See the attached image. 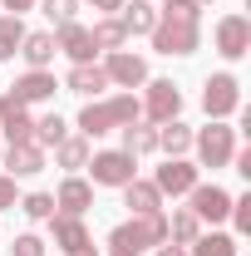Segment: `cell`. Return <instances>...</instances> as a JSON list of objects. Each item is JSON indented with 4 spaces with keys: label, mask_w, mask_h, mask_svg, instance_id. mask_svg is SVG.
Here are the masks:
<instances>
[{
    "label": "cell",
    "mask_w": 251,
    "mask_h": 256,
    "mask_svg": "<svg viewBox=\"0 0 251 256\" xmlns=\"http://www.w3.org/2000/svg\"><path fill=\"white\" fill-rule=\"evenodd\" d=\"M143 118V104L133 94H118V98H98V104H84L79 108V133L84 138H104L114 128H128Z\"/></svg>",
    "instance_id": "obj_1"
},
{
    "label": "cell",
    "mask_w": 251,
    "mask_h": 256,
    "mask_svg": "<svg viewBox=\"0 0 251 256\" xmlns=\"http://www.w3.org/2000/svg\"><path fill=\"white\" fill-rule=\"evenodd\" d=\"M162 242H168V217H162V212L133 217V222L108 232V246L124 252V256H138V252H148V246H162Z\"/></svg>",
    "instance_id": "obj_2"
},
{
    "label": "cell",
    "mask_w": 251,
    "mask_h": 256,
    "mask_svg": "<svg viewBox=\"0 0 251 256\" xmlns=\"http://www.w3.org/2000/svg\"><path fill=\"white\" fill-rule=\"evenodd\" d=\"M192 148H197L202 168H226L236 153V128H226V118H212L202 133H192Z\"/></svg>",
    "instance_id": "obj_3"
},
{
    "label": "cell",
    "mask_w": 251,
    "mask_h": 256,
    "mask_svg": "<svg viewBox=\"0 0 251 256\" xmlns=\"http://www.w3.org/2000/svg\"><path fill=\"white\" fill-rule=\"evenodd\" d=\"M84 168L94 172V188H124V182H133V178H138V158H133V153H124V148L89 153V162H84Z\"/></svg>",
    "instance_id": "obj_4"
},
{
    "label": "cell",
    "mask_w": 251,
    "mask_h": 256,
    "mask_svg": "<svg viewBox=\"0 0 251 256\" xmlns=\"http://www.w3.org/2000/svg\"><path fill=\"white\" fill-rule=\"evenodd\" d=\"M202 44V25L197 20H168V15H158L153 25V50L158 54H192Z\"/></svg>",
    "instance_id": "obj_5"
},
{
    "label": "cell",
    "mask_w": 251,
    "mask_h": 256,
    "mask_svg": "<svg viewBox=\"0 0 251 256\" xmlns=\"http://www.w3.org/2000/svg\"><path fill=\"white\" fill-rule=\"evenodd\" d=\"M202 108H207V118H232V114L242 108V84H236V74H212L207 89H202Z\"/></svg>",
    "instance_id": "obj_6"
},
{
    "label": "cell",
    "mask_w": 251,
    "mask_h": 256,
    "mask_svg": "<svg viewBox=\"0 0 251 256\" xmlns=\"http://www.w3.org/2000/svg\"><path fill=\"white\" fill-rule=\"evenodd\" d=\"M143 89H148V94H143V114H148V124H168V118L182 114V89H178L172 79H148Z\"/></svg>",
    "instance_id": "obj_7"
},
{
    "label": "cell",
    "mask_w": 251,
    "mask_h": 256,
    "mask_svg": "<svg viewBox=\"0 0 251 256\" xmlns=\"http://www.w3.org/2000/svg\"><path fill=\"white\" fill-rule=\"evenodd\" d=\"M188 197H192V217L197 222H226L232 217V192L217 188V182H197Z\"/></svg>",
    "instance_id": "obj_8"
},
{
    "label": "cell",
    "mask_w": 251,
    "mask_h": 256,
    "mask_svg": "<svg viewBox=\"0 0 251 256\" xmlns=\"http://www.w3.org/2000/svg\"><path fill=\"white\" fill-rule=\"evenodd\" d=\"M104 74H108V84L138 89V84H148V60H143V54H128V50H108Z\"/></svg>",
    "instance_id": "obj_9"
},
{
    "label": "cell",
    "mask_w": 251,
    "mask_h": 256,
    "mask_svg": "<svg viewBox=\"0 0 251 256\" xmlns=\"http://www.w3.org/2000/svg\"><path fill=\"white\" fill-rule=\"evenodd\" d=\"M251 50V20L246 15H222L217 20V54L222 60H242Z\"/></svg>",
    "instance_id": "obj_10"
},
{
    "label": "cell",
    "mask_w": 251,
    "mask_h": 256,
    "mask_svg": "<svg viewBox=\"0 0 251 256\" xmlns=\"http://www.w3.org/2000/svg\"><path fill=\"white\" fill-rule=\"evenodd\" d=\"M54 89H60V84H54V74H50V69H25V74L10 84V98L30 108V104H50Z\"/></svg>",
    "instance_id": "obj_11"
},
{
    "label": "cell",
    "mask_w": 251,
    "mask_h": 256,
    "mask_svg": "<svg viewBox=\"0 0 251 256\" xmlns=\"http://www.w3.org/2000/svg\"><path fill=\"white\" fill-rule=\"evenodd\" d=\"M153 188L162 192V197H182V192H192V188H197V168H192L188 158H168L162 168H158Z\"/></svg>",
    "instance_id": "obj_12"
},
{
    "label": "cell",
    "mask_w": 251,
    "mask_h": 256,
    "mask_svg": "<svg viewBox=\"0 0 251 256\" xmlns=\"http://www.w3.org/2000/svg\"><path fill=\"white\" fill-rule=\"evenodd\" d=\"M0 133H5V143H34V118L25 104H15V98L5 94L0 98Z\"/></svg>",
    "instance_id": "obj_13"
},
{
    "label": "cell",
    "mask_w": 251,
    "mask_h": 256,
    "mask_svg": "<svg viewBox=\"0 0 251 256\" xmlns=\"http://www.w3.org/2000/svg\"><path fill=\"white\" fill-rule=\"evenodd\" d=\"M94 207V182H84V178H64L60 192H54V212H69V217H84Z\"/></svg>",
    "instance_id": "obj_14"
},
{
    "label": "cell",
    "mask_w": 251,
    "mask_h": 256,
    "mask_svg": "<svg viewBox=\"0 0 251 256\" xmlns=\"http://www.w3.org/2000/svg\"><path fill=\"white\" fill-rule=\"evenodd\" d=\"M54 50H60V54H69L74 64H94V40H89V25H79V20L60 25V34H54Z\"/></svg>",
    "instance_id": "obj_15"
},
{
    "label": "cell",
    "mask_w": 251,
    "mask_h": 256,
    "mask_svg": "<svg viewBox=\"0 0 251 256\" xmlns=\"http://www.w3.org/2000/svg\"><path fill=\"white\" fill-rule=\"evenodd\" d=\"M64 89L79 98H98L108 89V74H104V64H74L69 69V79H64Z\"/></svg>",
    "instance_id": "obj_16"
},
{
    "label": "cell",
    "mask_w": 251,
    "mask_h": 256,
    "mask_svg": "<svg viewBox=\"0 0 251 256\" xmlns=\"http://www.w3.org/2000/svg\"><path fill=\"white\" fill-rule=\"evenodd\" d=\"M5 168H10V178H34V172H44V148L40 143H10Z\"/></svg>",
    "instance_id": "obj_17"
},
{
    "label": "cell",
    "mask_w": 251,
    "mask_h": 256,
    "mask_svg": "<svg viewBox=\"0 0 251 256\" xmlns=\"http://www.w3.org/2000/svg\"><path fill=\"white\" fill-rule=\"evenodd\" d=\"M124 202L133 217H148V212H162V192L153 188V182H143V178H133V182H124Z\"/></svg>",
    "instance_id": "obj_18"
},
{
    "label": "cell",
    "mask_w": 251,
    "mask_h": 256,
    "mask_svg": "<svg viewBox=\"0 0 251 256\" xmlns=\"http://www.w3.org/2000/svg\"><path fill=\"white\" fill-rule=\"evenodd\" d=\"M54 54H60V50H54V34H50V30H34V34L20 40V60L30 64V69H50Z\"/></svg>",
    "instance_id": "obj_19"
},
{
    "label": "cell",
    "mask_w": 251,
    "mask_h": 256,
    "mask_svg": "<svg viewBox=\"0 0 251 256\" xmlns=\"http://www.w3.org/2000/svg\"><path fill=\"white\" fill-rule=\"evenodd\" d=\"M118 25H124L128 34H153V25H158V5H148V0L118 5Z\"/></svg>",
    "instance_id": "obj_20"
},
{
    "label": "cell",
    "mask_w": 251,
    "mask_h": 256,
    "mask_svg": "<svg viewBox=\"0 0 251 256\" xmlns=\"http://www.w3.org/2000/svg\"><path fill=\"white\" fill-rule=\"evenodd\" d=\"M50 232H54V242H60L64 252H74V246H84V242H89L84 217H69V212H54V217H50Z\"/></svg>",
    "instance_id": "obj_21"
},
{
    "label": "cell",
    "mask_w": 251,
    "mask_h": 256,
    "mask_svg": "<svg viewBox=\"0 0 251 256\" xmlns=\"http://www.w3.org/2000/svg\"><path fill=\"white\" fill-rule=\"evenodd\" d=\"M158 148L168 153V158H182L192 148V128L178 124V118H168V124H158Z\"/></svg>",
    "instance_id": "obj_22"
},
{
    "label": "cell",
    "mask_w": 251,
    "mask_h": 256,
    "mask_svg": "<svg viewBox=\"0 0 251 256\" xmlns=\"http://www.w3.org/2000/svg\"><path fill=\"white\" fill-rule=\"evenodd\" d=\"M54 158H60L64 172H79V168L89 162V138H84V133H69L64 143H54Z\"/></svg>",
    "instance_id": "obj_23"
},
{
    "label": "cell",
    "mask_w": 251,
    "mask_h": 256,
    "mask_svg": "<svg viewBox=\"0 0 251 256\" xmlns=\"http://www.w3.org/2000/svg\"><path fill=\"white\" fill-rule=\"evenodd\" d=\"M202 236V222L192 217V207H182V212H172L168 217V242H178V246H192Z\"/></svg>",
    "instance_id": "obj_24"
},
{
    "label": "cell",
    "mask_w": 251,
    "mask_h": 256,
    "mask_svg": "<svg viewBox=\"0 0 251 256\" xmlns=\"http://www.w3.org/2000/svg\"><path fill=\"white\" fill-rule=\"evenodd\" d=\"M89 40H94V50H124V40H128V30L118 25V15H104L94 30H89Z\"/></svg>",
    "instance_id": "obj_25"
},
{
    "label": "cell",
    "mask_w": 251,
    "mask_h": 256,
    "mask_svg": "<svg viewBox=\"0 0 251 256\" xmlns=\"http://www.w3.org/2000/svg\"><path fill=\"white\" fill-rule=\"evenodd\" d=\"M25 34H30V30H25V20H20V15H0V60H15Z\"/></svg>",
    "instance_id": "obj_26"
},
{
    "label": "cell",
    "mask_w": 251,
    "mask_h": 256,
    "mask_svg": "<svg viewBox=\"0 0 251 256\" xmlns=\"http://www.w3.org/2000/svg\"><path fill=\"white\" fill-rule=\"evenodd\" d=\"M124 153H158V128H148V124H128L124 128Z\"/></svg>",
    "instance_id": "obj_27"
},
{
    "label": "cell",
    "mask_w": 251,
    "mask_h": 256,
    "mask_svg": "<svg viewBox=\"0 0 251 256\" xmlns=\"http://www.w3.org/2000/svg\"><path fill=\"white\" fill-rule=\"evenodd\" d=\"M64 138H69V124H64L60 114L34 118V143H40V148H54V143H64Z\"/></svg>",
    "instance_id": "obj_28"
},
{
    "label": "cell",
    "mask_w": 251,
    "mask_h": 256,
    "mask_svg": "<svg viewBox=\"0 0 251 256\" xmlns=\"http://www.w3.org/2000/svg\"><path fill=\"white\" fill-rule=\"evenodd\" d=\"M188 256H236V242H232L226 232H207V236H197V242H192Z\"/></svg>",
    "instance_id": "obj_29"
},
{
    "label": "cell",
    "mask_w": 251,
    "mask_h": 256,
    "mask_svg": "<svg viewBox=\"0 0 251 256\" xmlns=\"http://www.w3.org/2000/svg\"><path fill=\"white\" fill-rule=\"evenodd\" d=\"M20 212L34 217V222H50V217H54V197H50V192H30V197L20 202Z\"/></svg>",
    "instance_id": "obj_30"
},
{
    "label": "cell",
    "mask_w": 251,
    "mask_h": 256,
    "mask_svg": "<svg viewBox=\"0 0 251 256\" xmlns=\"http://www.w3.org/2000/svg\"><path fill=\"white\" fill-rule=\"evenodd\" d=\"M158 15H168V20H197V25H202V5H197V0H162Z\"/></svg>",
    "instance_id": "obj_31"
},
{
    "label": "cell",
    "mask_w": 251,
    "mask_h": 256,
    "mask_svg": "<svg viewBox=\"0 0 251 256\" xmlns=\"http://www.w3.org/2000/svg\"><path fill=\"white\" fill-rule=\"evenodd\" d=\"M34 5H40L54 25H69V20H74V10H79V0H34Z\"/></svg>",
    "instance_id": "obj_32"
},
{
    "label": "cell",
    "mask_w": 251,
    "mask_h": 256,
    "mask_svg": "<svg viewBox=\"0 0 251 256\" xmlns=\"http://www.w3.org/2000/svg\"><path fill=\"white\" fill-rule=\"evenodd\" d=\"M232 222L242 236H251V197H232Z\"/></svg>",
    "instance_id": "obj_33"
},
{
    "label": "cell",
    "mask_w": 251,
    "mask_h": 256,
    "mask_svg": "<svg viewBox=\"0 0 251 256\" xmlns=\"http://www.w3.org/2000/svg\"><path fill=\"white\" fill-rule=\"evenodd\" d=\"M15 256H44V242L34 236V232H25V236H15V246H10Z\"/></svg>",
    "instance_id": "obj_34"
},
{
    "label": "cell",
    "mask_w": 251,
    "mask_h": 256,
    "mask_svg": "<svg viewBox=\"0 0 251 256\" xmlns=\"http://www.w3.org/2000/svg\"><path fill=\"white\" fill-rule=\"evenodd\" d=\"M15 207V178H0V212Z\"/></svg>",
    "instance_id": "obj_35"
},
{
    "label": "cell",
    "mask_w": 251,
    "mask_h": 256,
    "mask_svg": "<svg viewBox=\"0 0 251 256\" xmlns=\"http://www.w3.org/2000/svg\"><path fill=\"white\" fill-rule=\"evenodd\" d=\"M0 5H10V15H25V10H34V0H0Z\"/></svg>",
    "instance_id": "obj_36"
},
{
    "label": "cell",
    "mask_w": 251,
    "mask_h": 256,
    "mask_svg": "<svg viewBox=\"0 0 251 256\" xmlns=\"http://www.w3.org/2000/svg\"><path fill=\"white\" fill-rule=\"evenodd\" d=\"M89 5H94V10H104V15H114V10H118L124 0H89Z\"/></svg>",
    "instance_id": "obj_37"
},
{
    "label": "cell",
    "mask_w": 251,
    "mask_h": 256,
    "mask_svg": "<svg viewBox=\"0 0 251 256\" xmlns=\"http://www.w3.org/2000/svg\"><path fill=\"white\" fill-rule=\"evenodd\" d=\"M158 256H188V246H178V242H172V246H158Z\"/></svg>",
    "instance_id": "obj_38"
},
{
    "label": "cell",
    "mask_w": 251,
    "mask_h": 256,
    "mask_svg": "<svg viewBox=\"0 0 251 256\" xmlns=\"http://www.w3.org/2000/svg\"><path fill=\"white\" fill-rule=\"evenodd\" d=\"M64 256H98V252H94V242H84V246H74V252H64Z\"/></svg>",
    "instance_id": "obj_39"
},
{
    "label": "cell",
    "mask_w": 251,
    "mask_h": 256,
    "mask_svg": "<svg viewBox=\"0 0 251 256\" xmlns=\"http://www.w3.org/2000/svg\"><path fill=\"white\" fill-rule=\"evenodd\" d=\"M197 5H207V0H197Z\"/></svg>",
    "instance_id": "obj_40"
},
{
    "label": "cell",
    "mask_w": 251,
    "mask_h": 256,
    "mask_svg": "<svg viewBox=\"0 0 251 256\" xmlns=\"http://www.w3.org/2000/svg\"><path fill=\"white\" fill-rule=\"evenodd\" d=\"M114 256H124V252H114Z\"/></svg>",
    "instance_id": "obj_41"
}]
</instances>
